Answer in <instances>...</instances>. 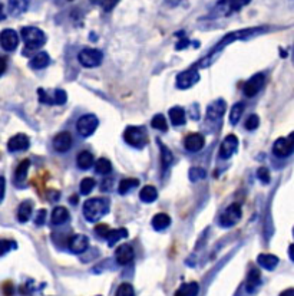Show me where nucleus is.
Wrapping results in <instances>:
<instances>
[{
  "instance_id": "nucleus-1",
  "label": "nucleus",
  "mask_w": 294,
  "mask_h": 296,
  "mask_svg": "<svg viewBox=\"0 0 294 296\" xmlns=\"http://www.w3.org/2000/svg\"><path fill=\"white\" fill-rule=\"evenodd\" d=\"M109 210L108 199H89L84 204V216L88 221H99Z\"/></svg>"
},
{
  "instance_id": "nucleus-2",
  "label": "nucleus",
  "mask_w": 294,
  "mask_h": 296,
  "mask_svg": "<svg viewBox=\"0 0 294 296\" xmlns=\"http://www.w3.org/2000/svg\"><path fill=\"white\" fill-rule=\"evenodd\" d=\"M20 35L23 38L24 46L28 51H36L40 49L46 43V35L45 32H42L39 28H33V26H26L20 31Z\"/></svg>"
},
{
  "instance_id": "nucleus-3",
  "label": "nucleus",
  "mask_w": 294,
  "mask_h": 296,
  "mask_svg": "<svg viewBox=\"0 0 294 296\" xmlns=\"http://www.w3.org/2000/svg\"><path fill=\"white\" fill-rule=\"evenodd\" d=\"M124 140L126 141L128 145H131L133 148H138V150H142V148L147 145L148 137L147 133L144 128L141 127H126V130L124 131Z\"/></svg>"
},
{
  "instance_id": "nucleus-4",
  "label": "nucleus",
  "mask_w": 294,
  "mask_h": 296,
  "mask_svg": "<svg viewBox=\"0 0 294 296\" xmlns=\"http://www.w3.org/2000/svg\"><path fill=\"white\" fill-rule=\"evenodd\" d=\"M102 59H103V54L99 49H95V47L82 49L79 52V55H77V61L85 68H96V66H99L102 63Z\"/></svg>"
},
{
  "instance_id": "nucleus-5",
  "label": "nucleus",
  "mask_w": 294,
  "mask_h": 296,
  "mask_svg": "<svg viewBox=\"0 0 294 296\" xmlns=\"http://www.w3.org/2000/svg\"><path fill=\"white\" fill-rule=\"evenodd\" d=\"M240 218H241L240 203H232V204H230V206L220 214L218 223H220V226L221 227L228 229V227L235 226V225L238 223Z\"/></svg>"
},
{
  "instance_id": "nucleus-6",
  "label": "nucleus",
  "mask_w": 294,
  "mask_h": 296,
  "mask_svg": "<svg viewBox=\"0 0 294 296\" xmlns=\"http://www.w3.org/2000/svg\"><path fill=\"white\" fill-rule=\"evenodd\" d=\"M98 125H99L98 118L95 117L93 114H86V115H82L77 119L76 130L82 137H91L95 133V130L98 128Z\"/></svg>"
},
{
  "instance_id": "nucleus-7",
  "label": "nucleus",
  "mask_w": 294,
  "mask_h": 296,
  "mask_svg": "<svg viewBox=\"0 0 294 296\" xmlns=\"http://www.w3.org/2000/svg\"><path fill=\"white\" fill-rule=\"evenodd\" d=\"M294 134L291 133L287 138H279L273 145V154L279 158H287L293 154Z\"/></svg>"
},
{
  "instance_id": "nucleus-8",
  "label": "nucleus",
  "mask_w": 294,
  "mask_h": 296,
  "mask_svg": "<svg viewBox=\"0 0 294 296\" xmlns=\"http://www.w3.org/2000/svg\"><path fill=\"white\" fill-rule=\"evenodd\" d=\"M263 85H264V75L263 73H256V75H253V77L244 84L243 92H244V95L248 96V98H253V96H256V95L260 92V89L263 88Z\"/></svg>"
},
{
  "instance_id": "nucleus-9",
  "label": "nucleus",
  "mask_w": 294,
  "mask_h": 296,
  "mask_svg": "<svg viewBox=\"0 0 294 296\" xmlns=\"http://www.w3.org/2000/svg\"><path fill=\"white\" fill-rule=\"evenodd\" d=\"M200 81V73L195 69H188L181 72L177 77V88L179 89H188Z\"/></svg>"
},
{
  "instance_id": "nucleus-10",
  "label": "nucleus",
  "mask_w": 294,
  "mask_h": 296,
  "mask_svg": "<svg viewBox=\"0 0 294 296\" xmlns=\"http://www.w3.org/2000/svg\"><path fill=\"white\" fill-rule=\"evenodd\" d=\"M237 148H238V138L234 134L227 135L220 147V158L228 160L234 153H237Z\"/></svg>"
},
{
  "instance_id": "nucleus-11",
  "label": "nucleus",
  "mask_w": 294,
  "mask_h": 296,
  "mask_svg": "<svg viewBox=\"0 0 294 296\" xmlns=\"http://www.w3.org/2000/svg\"><path fill=\"white\" fill-rule=\"evenodd\" d=\"M0 45L5 51H15L19 45V35L13 29H5L0 33Z\"/></svg>"
},
{
  "instance_id": "nucleus-12",
  "label": "nucleus",
  "mask_w": 294,
  "mask_h": 296,
  "mask_svg": "<svg viewBox=\"0 0 294 296\" xmlns=\"http://www.w3.org/2000/svg\"><path fill=\"white\" fill-rule=\"evenodd\" d=\"M68 246H69V250L72 253L81 255V253H84L88 249L89 239H88V236H85V234H75V236H72L69 239Z\"/></svg>"
},
{
  "instance_id": "nucleus-13",
  "label": "nucleus",
  "mask_w": 294,
  "mask_h": 296,
  "mask_svg": "<svg viewBox=\"0 0 294 296\" xmlns=\"http://www.w3.org/2000/svg\"><path fill=\"white\" fill-rule=\"evenodd\" d=\"M115 257L118 265L125 266L132 263L133 257H135V253H133V249H132L131 244H121L115 252Z\"/></svg>"
},
{
  "instance_id": "nucleus-14",
  "label": "nucleus",
  "mask_w": 294,
  "mask_h": 296,
  "mask_svg": "<svg viewBox=\"0 0 294 296\" xmlns=\"http://www.w3.org/2000/svg\"><path fill=\"white\" fill-rule=\"evenodd\" d=\"M52 144H54V148L58 153H66L72 147V135L68 131L59 133L58 135H55Z\"/></svg>"
},
{
  "instance_id": "nucleus-15",
  "label": "nucleus",
  "mask_w": 294,
  "mask_h": 296,
  "mask_svg": "<svg viewBox=\"0 0 294 296\" xmlns=\"http://www.w3.org/2000/svg\"><path fill=\"white\" fill-rule=\"evenodd\" d=\"M29 138L24 134H16L13 135L8 142V150L12 153H17V151H26L29 148Z\"/></svg>"
},
{
  "instance_id": "nucleus-16",
  "label": "nucleus",
  "mask_w": 294,
  "mask_h": 296,
  "mask_svg": "<svg viewBox=\"0 0 294 296\" xmlns=\"http://www.w3.org/2000/svg\"><path fill=\"white\" fill-rule=\"evenodd\" d=\"M184 145H185L186 151L190 153H197L202 150V147L205 145V140L201 134H190L184 141Z\"/></svg>"
},
{
  "instance_id": "nucleus-17",
  "label": "nucleus",
  "mask_w": 294,
  "mask_h": 296,
  "mask_svg": "<svg viewBox=\"0 0 294 296\" xmlns=\"http://www.w3.org/2000/svg\"><path fill=\"white\" fill-rule=\"evenodd\" d=\"M225 108H227V104L224 100H217V101L211 102L207 108V117L209 119H218L224 115Z\"/></svg>"
},
{
  "instance_id": "nucleus-18",
  "label": "nucleus",
  "mask_w": 294,
  "mask_h": 296,
  "mask_svg": "<svg viewBox=\"0 0 294 296\" xmlns=\"http://www.w3.org/2000/svg\"><path fill=\"white\" fill-rule=\"evenodd\" d=\"M32 213H33V203L31 200H24L20 203V206L17 207V214L16 217L20 223H26L31 218Z\"/></svg>"
},
{
  "instance_id": "nucleus-19",
  "label": "nucleus",
  "mask_w": 294,
  "mask_h": 296,
  "mask_svg": "<svg viewBox=\"0 0 294 296\" xmlns=\"http://www.w3.org/2000/svg\"><path fill=\"white\" fill-rule=\"evenodd\" d=\"M28 6H29L28 0H9L8 3L9 15L16 16V17L23 15L24 12L28 10Z\"/></svg>"
},
{
  "instance_id": "nucleus-20",
  "label": "nucleus",
  "mask_w": 294,
  "mask_h": 296,
  "mask_svg": "<svg viewBox=\"0 0 294 296\" xmlns=\"http://www.w3.org/2000/svg\"><path fill=\"white\" fill-rule=\"evenodd\" d=\"M261 285V273L258 269H251L248 273L247 283H246V288H247L248 293L254 292L258 286Z\"/></svg>"
},
{
  "instance_id": "nucleus-21",
  "label": "nucleus",
  "mask_w": 294,
  "mask_h": 296,
  "mask_svg": "<svg viewBox=\"0 0 294 296\" xmlns=\"http://www.w3.org/2000/svg\"><path fill=\"white\" fill-rule=\"evenodd\" d=\"M50 63V58L46 52H39L38 55H35L31 61V68L32 69H43L46 68L47 65Z\"/></svg>"
},
{
  "instance_id": "nucleus-22",
  "label": "nucleus",
  "mask_w": 294,
  "mask_h": 296,
  "mask_svg": "<svg viewBox=\"0 0 294 296\" xmlns=\"http://www.w3.org/2000/svg\"><path fill=\"white\" fill-rule=\"evenodd\" d=\"M70 214L69 211L66 210L65 207H55L54 211H52V225H63L66 221H69Z\"/></svg>"
},
{
  "instance_id": "nucleus-23",
  "label": "nucleus",
  "mask_w": 294,
  "mask_h": 296,
  "mask_svg": "<svg viewBox=\"0 0 294 296\" xmlns=\"http://www.w3.org/2000/svg\"><path fill=\"white\" fill-rule=\"evenodd\" d=\"M257 262L264 269L273 270V269H276V266L279 265V257L274 256V255H265V253H263V255H260V256L257 257Z\"/></svg>"
},
{
  "instance_id": "nucleus-24",
  "label": "nucleus",
  "mask_w": 294,
  "mask_h": 296,
  "mask_svg": "<svg viewBox=\"0 0 294 296\" xmlns=\"http://www.w3.org/2000/svg\"><path fill=\"white\" fill-rule=\"evenodd\" d=\"M77 167L81 170H89L95 164V158H93L92 153L89 151H81L79 156H77Z\"/></svg>"
},
{
  "instance_id": "nucleus-25",
  "label": "nucleus",
  "mask_w": 294,
  "mask_h": 296,
  "mask_svg": "<svg viewBox=\"0 0 294 296\" xmlns=\"http://www.w3.org/2000/svg\"><path fill=\"white\" fill-rule=\"evenodd\" d=\"M171 225V217L165 213H159L152 217V227H154L156 232H163L167 227Z\"/></svg>"
},
{
  "instance_id": "nucleus-26",
  "label": "nucleus",
  "mask_w": 294,
  "mask_h": 296,
  "mask_svg": "<svg viewBox=\"0 0 294 296\" xmlns=\"http://www.w3.org/2000/svg\"><path fill=\"white\" fill-rule=\"evenodd\" d=\"M198 290H200L198 283L197 282H190V283L181 285L178 290L175 292V296H197Z\"/></svg>"
},
{
  "instance_id": "nucleus-27",
  "label": "nucleus",
  "mask_w": 294,
  "mask_h": 296,
  "mask_svg": "<svg viewBox=\"0 0 294 296\" xmlns=\"http://www.w3.org/2000/svg\"><path fill=\"white\" fill-rule=\"evenodd\" d=\"M128 237V230L125 229V227H121V229H115V230H111L106 236V239H108V246L109 248H112V246H115L116 242L118 240H121V239H126Z\"/></svg>"
},
{
  "instance_id": "nucleus-28",
  "label": "nucleus",
  "mask_w": 294,
  "mask_h": 296,
  "mask_svg": "<svg viewBox=\"0 0 294 296\" xmlns=\"http://www.w3.org/2000/svg\"><path fill=\"white\" fill-rule=\"evenodd\" d=\"M170 119L172 125L175 127H181V125L185 124V111L179 107L170 109Z\"/></svg>"
},
{
  "instance_id": "nucleus-29",
  "label": "nucleus",
  "mask_w": 294,
  "mask_h": 296,
  "mask_svg": "<svg viewBox=\"0 0 294 296\" xmlns=\"http://www.w3.org/2000/svg\"><path fill=\"white\" fill-rule=\"evenodd\" d=\"M31 167V160H23L22 163L19 164V167L16 168L15 172V183L16 184H22L24 180H26V176H28V170Z\"/></svg>"
},
{
  "instance_id": "nucleus-30",
  "label": "nucleus",
  "mask_w": 294,
  "mask_h": 296,
  "mask_svg": "<svg viewBox=\"0 0 294 296\" xmlns=\"http://www.w3.org/2000/svg\"><path fill=\"white\" fill-rule=\"evenodd\" d=\"M140 186V180L137 179H124L119 183V187H118V193L119 194H128L131 190Z\"/></svg>"
},
{
  "instance_id": "nucleus-31",
  "label": "nucleus",
  "mask_w": 294,
  "mask_h": 296,
  "mask_svg": "<svg viewBox=\"0 0 294 296\" xmlns=\"http://www.w3.org/2000/svg\"><path fill=\"white\" fill-rule=\"evenodd\" d=\"M140 199L144 203H154L158 199V191L154 186H145L141 190Z\"/></svg>"
},
{
  "instance_id": "nucleus-32",
  "label": "nucleus",
  "mask_w": 294,
  "mask_h": 296,
  "mask_svg": "<svg viewBox=\"0 0 294 296\" xmlns=\"http://www.w3.org/2000/svg\"><path fill=\"white\" fill-rule=\"evenodd\" d=\"M95 171H96V174H101V176H108L109 172L112 171V164L106 158H99L95 163Z\"/></svg>"
},
{
  "instance_id": "nucleus-33",
  "label": "nucleus",
  "mask_w": 294,
  "mask_h": 296,
  "mask_svg": "<svg viewBox=\"0 0 294 296\" xmlns=\"http://www.w3.org/2000/svg\"><path fill=\"white\" fill-rule=\"evenodd\" d=\"M243 112H244V104H243V102H237V104L231 108V112H230V122H231L232 125L237 124V122L240 121Z\"/></svg>"
},
{
  "instance_id": "nucleus-34",
  "label": "nucleus",
  "mask_w": 294,
  "mask_h": 296,
  "mask_svg": "<svg viewBox=\"0 0 294 296\" xmlns=\"http://www.w3.org/2000/svg\"><path fill=\"white\" fill-rule=\"evenodd\" d=\"M158 141H159V140H158ZM158 144H159V148H161V161H163L164 168H167V167H168V165H170V164L172 163L174 157H172V153H171L170 150H168V147H165V145H164L161 141H159Z\"/></svg>"
},
{
  "instance_id": "nucleus-35",
  "label": "nucleus",
  "mask_w": 294,
  "mask_h": 296,
  "mask_svg": "<svg viewBox=\"0 0 294 296\" xmlns=\"http://www.w3.org/2000/svg\"><path fill=\"white\" fill-rule=\"evenodd\" d=\"M151 125H152V128H155V130H159V131H167V130H168L167 119H165V117H164L163 114H156V115L152 118Z\"/></svg>"
},
{
  "instance_id": "nucleus-36",
  "label": "nucleus",
  "mask_w": 294,
  "mask_h": 296,
  "mask_svg": "<svg viewBox=\"0 0 294 296\" xmlns=\"http://www.w3.org/2000/svg\"><path fill=\"white\" fill-rule=\"evenodd\" d=\"M95 186H96V183H95V180L91 179V177H88V179H84L82 181H81V186H79V188H81V194L84 195H88L92 193V190L95 188Z\"/></svg>"
},
{
  "instance_id": "nucleus-37",
  "label": "nucleus",
  "mask_w": 294,
  "mask_h": 296,
  "mask_svg": "<svg viewBox=\"0 0 294 296\" xmlns=\"http://www.w3.org/2000/svg\"><path fill=\"white\" fill-rule=\"evenodd\" d=\"M17 248L15 240H8V239H2L0 240V256H5L6 253H9L10 250H13Z\"/></svg>"
},
{
  "instance_id": "nucleus-38",
  "label": "nucleus",
  "mask_w": 294,
  "mask_h": 296,
  "mask_svg": "<svg viewBox=\"0 0 294 296\" xmlns=\"http://www.w3.org/2000/svg\"><path fill=\"white\" fill-rule=\"evenodd\" d=\"M118 2H119V0H92L93 5H96V6L102 8L105 12H111L112 9L115 8Z\"/></svg>"
},
{
  "instance_id": "nucleus-39",
  "label": "nucleus",
  "mask_w": 294,
  "mask_h": 296,
  "mask_svg": "<svg viewBox=\"0 0 294 296\" xmlns=\"http://www.w3.org/2000/svg\"><path fill=\"white\" fill-rule=\"evenodd\" d=\"M115 296H135V290L129 283H122L116 290Z\"/></svg>"
},
{
  "instance_id": "nucleus-40",
  "label": "nucleus",
  "mask_w": 294,
  "mask_h": 296,
  "mask_svg": "<svg viewBox=\"0 0 294 296\" xmlns=\"http://www.w3.org/2000/svg\"><path fill=\"white\" fill-rule=\"evenodd\" d=\"M250 2H251V0H227L228 8H230V10H232V12L241 10L244 6H247Z\"/></svg>"
},
{
  "instance_id": "nucleus-41",
  "label": "nucleus",
  "mask_w": 294,
  "mask_h": 296,
  "mask_svg": "<svg viewBox=\"0 0 294 296\" xmlns=\"http://www.w3.org/2000/svg\"><path fill=\"white\" fill-rule=\"evenodd\" d=\"M66 100H68L66 92L62 91V89H56L54 96H52V102H54L55 105H63V104L66 102Z\"/></svg>"
},
{
  "instance_id": "nucleus-42",
  "label": "nucleus",
  "mask_w": 294,
  "mask_h": 296,
  "mask_svg": "<svg viewBox=\"0 0 294 296\" xmlns=\"http://www.w3.org/2000/svg\"><path fill=\"white\" fill-rule=\"evenodd\" d=\"M205 170H202V168H198V167H194L190 170V180L191 181H198V180L205 179Z\"/></svg>"
},
{
  "instance_id": "nucleus-43",
  "label": "nucleus",
  "mask_w": 294,
  "mask_h": 296,
  "mask_svg": "<svg viewBox=\"0 0 294 296\" xmlns=\"http://www.w3.org/2000/svg\"><path fill=\"white\" fill-rule=\"evenodd\" d=\"M258 125H260V118L257 115H250L247 118V121H246V128L248 131H254V130H257Z\"/></svg>"
},
{
  "instance_id": "nucleus-44",
  "label": "nucleus",
  "mask_w": 294,
  "mask_h": 296,
  "mask_svg": "<svg viewBox=\"0 0 294 296\" xmlns=\"http://www.w3.org/2000/svg\"><path fill=\"white\" fill-rule=\"evenodd\" d=\"M257 177H258V180H260L261 183H264V184H269V183H270V172H269V170H267L265 167H260V168L257 170Z\"/></svg>"
},
{
  "instance_id": "nucleus-45",
  "label": "nucleus",
  "mask_w": 294,
  "mask_h": 296,
  "mask_svg": "<svg viewBox=\"0 0 294 296\" xmlns=\"http://www.w3.org/2000/svg\"><path fill=\"white\" fill-rule=\"evenodd\" d=\"M109 232H111L109 226H106V225H102V223L95 227V233H96L98 237H101V239H106V236H108Z\"/></svg>"
},
{
  "instance_id": "nucleus-46",
  "label": "nucleus",
  "mask_w": 294,
  "mask_h": 296,
  "mask_svg": "<svg viewBox=\"0 0 294 296\" xmlns=\"http://www.w3.org/2000/svg\"><path fill=\"white\" fill-rule=\"evenodd\" d=\"M38 94H39V102H42V104H49V105H54V102H52V96H49V95L46 94V91H45V89L39 88Z\"/></svg>"
},
{
  "instance_id": "nucleus-47",
  "label": "nucleus",
  "mask_w": 294,
  "mask_h": 296,
  "mask_svg": "<svg viewBox=\"0 0 294 296\" xmlns=\"http://www.w3.org/2000/svg\"><path fill=\"white\" fill-rule=\"evenodd\" d=\"M45 218H46V210L45 209H42V210L38 211V216L35 218V223L40 226V225H43L45 223Z\"/></svg>"
},
{
  "instance_id": "nucleus-48",
  "label": "nucleus",
  "mask_w": 294,
  "mask_h": 296,
  "mask_svg": "<svg viewBox=\"0 0 294 296\" xmlns=\"http://www.w3.org/2000/svg\"><path fill=\"white\" fill-rule=\"evenodd\" d=\"M5 193H6V180L3 176H0V203L5 199Z\"/></svg>"
},
{
  "instance_id": "nucleus-49",
  "label": "nucleus",
  "mask_w": 294,
  "mask_h": 296,
  "mask_svg": "<svg viewBox=\"0 0 294 296\" xmlns=\"http://www.w3.org/2000/svg\"><path fill=\"white\" fill-rule=\"evenodd\" d=\"M191 42L186 39V38H181V42H179L178 45H177V51H181V49H184L185 46H188Z\"/></svg>"
},
{
  "instance_id": "nucleus-50",
  "label": "nucleus",
  "mask_w": 294,
  "mask_h": 296,
  "mask_svg": "<svg viewBox=\"0 0 294 296\" xmlns=\"http://www.w3.org/2000/svg\"><path fill=\"white\" fill-rule=\"evenodd\" d=\"M6 66H8V63H6V59L5 58H2L0 56V77L6 72Z\"/></svg>"
},
{
  "instance_id": "nucleus-51",
  "label": "nucleus",
  "mask_w": 294,
  "mask_h": 296,
  "mask_svg": "<svg viewBox=\"0 0 294 296\" xmlns=\"http://www.w3.org/2000/svg\"><path fill=\"white\" fill-rule=\"evenodd\" d=\"M12 293H13V286H12V283L9 282V283H6V285H5V295L10 296Z\"/></svg>"
},
{
  "instance_id": "nucleus-52",
  "label": "nucleus",
  "mask_w": 294,
  "mask_h": 296,
  "mask_svg": "<svg viewBox=\"0 0 294 296\" xmlns=\"http://www.w3.org/2000/svg\"><path fill=\"white\" fill-rule=\"evenodd\" d=\"M167 2V5H170V6H178V5H181L182 3V0H165Z\"/></svg>"
},
{
  "instance_id": "nucleus-53",
  "label": "nucleus",
  "mask_w": 294,
  "mask_h": 296,
  "mask_svg": "<svg viewBox=\"0 0 294 296\" xmlns=\"http://www.w3.org/2000/svg\"><path fill=\"white\" fill-rule=\"evenodd\" d=\"M280 296H294V289L293 288L287 289V290H284V292H281Z\"/></svg>"
},
{
  "instance_id": "nucleus-54",
  "label": "nucleus",
  "mask_w": 294,
  "mask_h": 296,
  "mask_svg": "<svg viewBox=\"0 0 294 296\" xmlns=\"http://www.w3.org/2000/svg\"><path fill=\"white\" fill-rule=\"evenodd\" d=\"M5 19H6V12H5L3 5L0 3V22H2V20H5Z\"/></svg>"
},
{
  "instance_id": "nucleus-55",
  "label": "nucleus",
  "mask_w": 294,
  "mask_h": 296,
  "mask_svg": "<svg viewBox=\"0 0 294 296\" xmlns=\"http://www.w3.org/2000/svg\"><path fill=\"white\" fill-rule=\"evenodd\" d=\"M70 203H72V204H75V203H76L77 204V195H72V197H70Z\"/></svg>"
},
{
  "instance_id": "nucleus-56",
  "label": "nucleus",
  "mask_w": 294,
  "mask_h": 296,
  "mask_svg": "<svg viewBox=\"0 0 294 296\" xmlns=\"http://www.w3.org/2000/svg\"><path fill=\"white\" fill-rule=\"evenodd\" d=\"M288 255H290V259L293 260V246H290V249H288Z\"/></svg>"
},
{
  "instance_id": "nucleus-57",
  "label": "nucleus",
  "mask_w": 294,
  "mask_h": 296,
  "mask_svg": "<svg viewBox=\"0 0 294 296\" xmlns=\"http://www.w3.org/2000/svg\"><path fill=\"white\" fill-rule=\"evenodd\" d=\"M69 2H72V0H69Z\"/></svg>"
}]
</instances>
